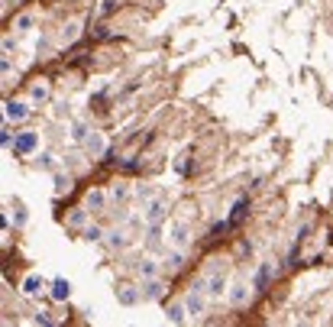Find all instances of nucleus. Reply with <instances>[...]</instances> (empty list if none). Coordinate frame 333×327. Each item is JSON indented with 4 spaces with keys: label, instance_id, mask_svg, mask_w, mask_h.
Masks as SVG:
<instances>
[{
    "label": "nucleus",
    "instance_id": "4be33fe9",
    "mask_svg": "<svg viewBox=\"0 0 333 327\" xmlns=\"http://www.w3.org/2000/svg\"><path fill=\"white\" fill-rule=\"evenodd\" d=\"M49 97V85H36L32 88V101H46Z\"/></svg>",
    "mask_w": 333,
    "mask_h": 327
},
{
    "label": "nucleus",
    "instance_id": "39448f33",
    "mask_svg": "<svg viewBox=\"0 0 333 327\" xmlns=\"http://www.w3.org/2000/svg\"><path fill=\"white\" fill-rule=\"evenodd\" d=\"M3 117L23 123V120L29 117V107H26V104H16V101H7V104H3Z\"/></svg>",
    "mask_w": 333,
    "mask_h": 327
},
{
    "label": "nucleus",
    "instance_id": "9d476101",
    "mask_svg": "<svg viewBox=\"0 0 333 327\" xmlns=\"http://www.w3.org/2000/svg\"><path fill=\"white\" fill-rule=\"evenodd\" d=\"M116 298H120L123 304H136L142 298V292H136L133 285H120V288H116Z\"/></svg>",
    "mask_w": 333,
    "mask_h": 327
},
{
    "label": "nucleus",
    "instance_id": "dca6fc26",
    "mask_svg": "<svg viewBox=\"0 0 333 327\" xmlns=\"http://www.w3.org/2000/svg\"><path fill=\"white\" fill-rule=\"evenodd\" d=\"M87 214H91L87 208H78L75 214L68 217V227H84V224H87Z\"/></svg>",
    "mask_w": 333,
    "mask_h": 327
},
{
    "label": "nucleus",
    "instance_id": "2eb2a0df",
    "mask_svg": "<svg viewBox=\"0 0 333 327\" xmlns=\"http://www.w3.org/2000/svg\"><path fill=\"white\" fill-rule=\"evenodd\" d=\"M139 272L146 275V279H155V275H159V266H155V259H139Z\"/></svg>",
    "mask_w": 333,
    "mask_h": 327
},
{
    "label": "nucleus",
    "instance_id": "f03ea898",
    "mask_svg": "<svg viewBox=\"0 0 333 327\" xmlns=\"http://www.w3.org/2000/svg\"><path fill=\"white\" fill-rule=\"evenodd\" d=\"M188 314H194V318H201L204 314V304H207V285L204 282H194L191 292H188Z\"/></svg>",
    "mask_w": 333,
    "mask_h": 327
},
{
    "label": "nucleus",
    "instance_id": "aec40b11",
    "mask_svg": "<svg viewBox=\"0 0 333 327\" xmlns=\"http://www.w3.org/2000/svg\"><path fill=\"white\" fill-rule=\"evenodd\" d=\"M39 285H42V282H39V275H29V279L23 282V292H26V295H36Z\"/></svg>",
    "mask_w": 333,
    "mask_h": 327
},
{
    "label": "nucleus",
    "instance_id": "6ab92c4d",
    "mask_svg": "<svg viewBox=\"0 0 333 327\" xmlns=\"http://www.w3.org/2000/svg\"><path fill=\"white\" fill-rule=\"evenodd\" d=\"M104 237H107V234H104V230H101V227H97V224H94V227H84V240L97 243V240H104Z\"/></svg>",
    "mask_w": 333,
    "mask_h": 327
},
{
    "label": "nucleus",
    "instance_id": "b1692460",
    "mask_svg": "<svg viewBox=\"0 0 333 327\" xmlns=\"http://www.w3.org/2000/svg\"><path fill=\"white\" fill-rule=\"evenodd\" d=\"M75 36H78V26H68V30L62 32V39H65V42H71V39H75Z\"/></svg>",
    "mask_w": 333,
    "mask_h": 327
},
{
    "label": "nucleus",
    "instance_id": "9b49d317",
    "mask_svg": "<svg viewBox=\"0 0 333 327\" xmlns=\"http://www.w3.org/2000/svg\"><path fill=\"white\" fill-rule=\"evenodd\" d=\"M84 146H87V152H91L94 159L104 152V140H101V133H91V136H84Z\"/></svg>",
    "mask_w": 333,
    "mask_h": 327
},
{
    "label": "nucleus",
    "instance_id": "423d86ee",
    "mask_svg": "<svg viewBox=\"0 0 333 327\" xmlns=\"http://www.w3.org/2000/svg\"><path fill=\"white\" fill-rule=\"evenodd\" d=\"M162 220H165V201L155 198V201L146 204V224H162Z\"/></svg>",
    "mask_w": 333,
    "mask_h": 327
},
{
    "label": "nucleus",
    "instance_id": "20e7f679",
    "mask_svg": "<svg viewBox=\"0 0 333 327\" xmlns=\"http://www.w3.org/2000/svg\"><path fill=\"white\" fill-rule=\"evenodd\" d=\"M275 272H278V269H275V263H262V266H259V272H256V288H259V292H265V288L272 285Z\"/></svg>",
    "mask_w": 333,
    "mask_h": 327
},
{
    "label": "nucleus",
    "instance_id": "f8f14e48",
    "mask_svg": "<svg viewBox=\"0 0 333 327\" xmlns=\"http://www.w3.org/2000/svg\"><path fill=\"white\" fill-rule=\"evenodd\" d=\"M142 298H146V301H155V298H162V282L149 279L146 285H142Z\"/></svg>",
    "mask_w": 333,
    "mask_h": 327
},
{
    "label": "nucleus",
    "instance_id": "7ed1b4c3",
    "mask_svg": "<svg viewBox=\"0 0 333 327\" xmlns=\"http://www.w3.org/2000/svg\"><path fill=\"white\" fill-rule=\"evenodd\" d=\"M249 298H252V292H249L246 282H233V285H230V304H233V308H246Z\"/></svg>",
    "mask_w": 333,
    "mask_h": 327
},
{
    "label": "nucleus",
    "instance_id": "f257e3e1",
    "mask_svg": "<svg viewBox=\"0 0 333 327\" xmlns=\"http://www.w3.org/2000/svg\"><path fill=\"white\" fill-rule=\"evenodd\" d=\"M204 285H207V295L210 298H220L226 292V269H223V266H210L207 275H204Z\"/></svg>",
    "mask_w": 333,
    "mask_h": 327
},
{
    "label": "nucleus",
    "instance_id": "5701e85b",
    "mask_svg": "<svg viewBox=\"0 0 333 327\" xmlns=\"http://www.w3.org/2000/svg\"><path fill=\"white\" fill-rule=\"evenodd\" d=\"M126 195H130V191H126V188H123V185H116V188H113V191H110V198H113V201H123V198H126Z\"/></svg>",
    "mask_w": 333,
    "mask_h": 327
},
{
    "label": "nucleus",
    "instance_id": "0eeeda50",
    "mask_svg": "<svg viewBox=\"0 0 333 327\" xmlns=\"http://www.w3.org/2000/svg\"><path fill=\"white\" fill-rule=\"evenodd\" d=\"M188 240H191V227L188 224H171V243H175V246H188Z\"/></svg>",
    "mask_w": 333,
    "mask_h": 327
},
{
    "label": "nucleus",
    "instance_id": "a211bd4d",
    "mask_svg": "<svg viewBox=\"0 0 333 327\" xmlns=\"http://www.w3.org/2000/svg\"><path fill=\"white\" fill-rule=\"evenodd\" d=\"M185 308H188V304H185ZM185 308H181V304H168V311H165V314H168V321L181 324V321H185Z\"/></svg>",
    "mask_w": 333,
    "mask_h": 327
},
{
    "label": "nucleus",
    "instance_id": "1a4fd4ad",
    "mask_svg": "<svg viewBox=\"0 0 333 327\" xmlns=\"http://www.w3.org/2000/svg\"><path fill=\"white\" fill-rule=\"evenodd\" d=\"M32 149H36V133H20L13 143V152L23 156V152H32Z\"/></svg>",
    "mask_w": 333,
    "mask_h": 327
},
{
    "label": "nucleus",
    "instance_id": "f3484780",
    "mask_svg": "<svg viewBox=\"0 0 333 327\" xmlns=\"http://www.w3.org/2000/svg\"><path fill=\"white\" fill-rule=\"evenodd\" d=\"M10 26H13L16 32H26V30H29V26H32V16H29V13H20V16H16V20H13V23H10Z\"/></svg>",
    "mask_w": 333,
    "mask_h": 327
},
{
    "label": "nucleus",
    "instance_id": "4468645a",
    "mask_svg": "<svg viewBox=\"0 0 333 327\" xmlns=\"http://www.w3.org/2000/svg\"><path fill=\"white\" fill-rule=\"evenodd\" d=\"M107 246H113V249H123V246H126V234L120 230V227L107 234Z\"/></svg>",
    "mask_w": 333,
    "mask_h": 327
},
{
    "label": "nucleus",
    "instance_id": "412c9836",
    "mask_svg": "<svg viewBox=\"0 0 333 327\" xmlns=\"http://www.w3.org/2000/svg\"><path fill=\"white\" fill-rule=\"evenodd\" d=\"M181 263H185V256H181V253H168V259H165V266H168V269H181Z\"/></svg>",
    "mask_w": 333,
    "mask_h": 327
},
{
    "label": "nucleus",
    "instance_id": "6e6552de",
    "mask_svg": "<svg viewBox=\"0 0 333 327\" xmlns=\"http://www.w3.org/2000/svg\"><path fill=\"white\" fill-rule=\"evenodd\" d=\"M104 204H107V195H104V191H87L84 208L91 210V214H101V210H104Z\"/></svg>",
    "mask_w": 333,
    "mask_h": 327
},
{
    "label": "nucleus",
    "instance_id": "ddd939ff",
    "mask_svg": "<svg viewBox=\"0 0 333 327\" xmlns=\"http://www.w3.org/2000/svg\"><path fill=\"white\" fill-rule=\"evenodd\" d=\"M71 295V285L65 279H55V285H52V298L55 301H65V298Z\"/></svg>",
    "mask_w": 333,
    "mask_h": 327
}]
</instances>
